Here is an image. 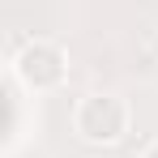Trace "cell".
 <instances>
[{
	"label": "cell",
	"instance_id": "7a4b0ae2",
	"mask_svg": "<svg viewBox=\"0 0 158 158\" xmlns=\"http://www.w3.org/2000/svg\"><path fill=\"white\" fill-rule=\"evenodd\" d=\"M9 73L17 77L22 90L47 94V90H60V85H64V77H69V56H64V47L52 43V39H30V43H22V47L13 52Z\"/></svg>",
	"mask_w": 158,
	"mask_h": 158
},
{
	"label": "cell",
	"instance_id": "3957f363",
	"mask_svg": "<svg viewBox=\"0 0 158 158\" xmlns=\"http://www.w3.org/2000/svg\"><path fill=\"white\" fill-rule=\"evenodd\" d=\"M137 158H158V141H150V145H145V150H141Z\"/></svg>",
	"mask_w": 158,
	"mask_h": 158
},
{
	"label": "cell",
	"instance_id": "6da1fadb",
	"mask_svg": "<svg viewBox=\"0 0 158 158\" xmlns=\"http://www.w3.org/2000/svg\"><path fill=\"white\" fill-rule=\"evenodd\" d=\"M128 128H132V111L111 90H94L73 107V132L90 145H115L128 137Z\"/></svg>",
	"mask_w": 158,
	"mask_h": 158
}]
</instances>
